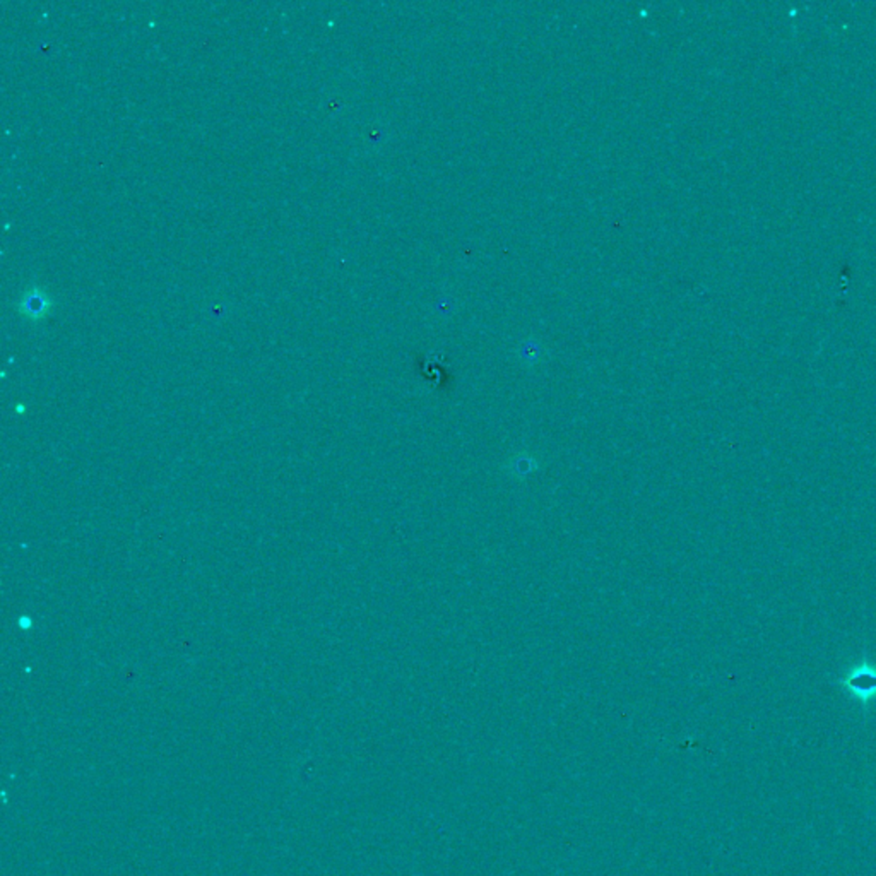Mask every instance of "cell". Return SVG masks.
Instances as JSON below:
<instances>
[{"label": "cell", "mask_w": 876, "mask_h": 876, "mask_svg": "<svg viewBox=\"0 0 876 876\" xmlns=\"http://www.w3.org/2000/svg\"><path fill=\"white\" fill-rule=\"evenodd\" d=\"M53 308L52 300L50 296L43 292L42 288H31L28 292H24L21 300L17 301V310H19L21 315L28 317L30 321H42L45 319L46 315L50 314V310Z\"/></svg>", "instance_id": "obj_1"}]
</instances>
